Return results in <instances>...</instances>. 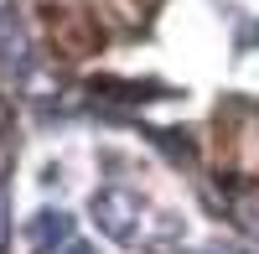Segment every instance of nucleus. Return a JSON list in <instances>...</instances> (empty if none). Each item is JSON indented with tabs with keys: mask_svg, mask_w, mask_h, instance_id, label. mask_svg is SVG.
Listing matches in <instances>:
<instances>
[{
	"mask_svg": "<svg viewBox=\"0 0 259 254\" xmlns=\"http://www.w3.org/2000/svg\"><path fill=\"white\" fill-rule=\"evenodd\" d=\"M0 68L11 78H26V68H31V47H26V31H21L11 0H0Z\"/></svg>",
	"mask_w": 259,
	"mask_h": 254,
	"instance_id": "1",
	"label": "nucleus"
},
{
	"mask_svg": "<svg viewBox=\"0 0 259 254\" xmlns=\"http://www.w3.org/2000/svg\"><path fill=\"white\" fill-rule=\"evenodd\" d=\"M68 254H94V249L89 244H68Z\"/></svg>",
	"mask_w": 259,
	"mask_h": 254,
	"instance_id": "5",
	"label": "nucleus"
},
{
	"mask_svg": "<svg viewBox=\"0 0 259 254\" xmlns=\"http://www.w3.org/2000/svg\"><path fill=\"white\" fill-rule=\"evenodd\" d=\"M68 234H73V218L52 207V213H36V218H31L26 244H31V254H57L62 244H68Z\"/></svg>",
	"mask_w": 259,
	"mask_h": 254,
	"instance_id": "2",
	"label": "nucleus"
},
{
	"mask_svg": "<svg viewBox=\"0 0 259 254\" xmlns=\"http://www.w3.org/2000/svg\"><path fill=\"white\" fill-rule=\"evenodd\" d=\"M187 254H249V249H239V244H202V249H187Z\"/></svg>",
	"mask_w": 259,
	"mask_h": 254,
	"instance_id": "4",
	"label": "nucleus"
},
{
	"mask_svg": "<svg viewBox=\"0 0 259 254\" xmlns=\"http://www.w3.org/2000/svg\"><path fill=\"white\" fill-rule=\"evenodd\" d=\"M94 218H99V228L109 239H130V223H135V218H130V197L124 192H99L94 197Z\"/></svg>",
	"mask_w": 259,
	"mask_h": 254,
	"instance_id": "3",
	"label": "nucleus"
}]
</instances>
